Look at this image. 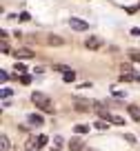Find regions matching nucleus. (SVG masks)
I'll use <instances>...</instances> for the list:
<instances>
[{"label": "nucleus", "mask_w": 140, "mask_h": 151, "mask_svg": "<svg viewBox=\"0 0 140 151\" xmlns=\"http://www.w3.org/2000/svg\"><path fill=\"white\" fill-rule=\"evenodd\" d=\"M0 140H2V142H0V147H2V151H7V149H9V138H7V136H2V138H0Z\"/></svg>", "instance_id": "2eb2a0df"}, {"label": "nucleus", "mask_w": 140, "mask_h": 151, "mask_svg": "<svg viewBox=\"0 0 140 151\" xmlns=\"http://www.w3.org/2000/svg\"><path fill=\"white\" fill-rule=\"evenodd\" d=\"M16 71H18V73H22V76H27V67L22 65V62H16V67H14Z\"/></svg>", "instance_id": "ddd939ff"}, {"label": "nucleus", "mask_w": 140, "mask_h": 151, "mask_svg": "<svg viewBox=\"0 0 140 151\" xmlns=\"http://www.w3.org/2000/svg\"><path fill=\"white\" fill-rule=\"evenodd\" d=\"M131 33H134V36H140V29H138V27H134V29H131Z\"/></svg>", "instance_id": "393cba45"}, {"label": "nucleus", "mask_w": 140, "mask_h": 151, "mask_svg": "<svg viewBox=\"0 0 140 151\" xmlns=\"http://www.w3.org/2000/svg\"><path fill=\"white\" fill-rule=\"evenodd\" d=\"M69 149L71 151H80V149H84V142L80 140V138H74V140L69 142Z\"/></svg>", "instance_id": "6e6552de"}, {"label": "nucleus", "mask_w": 140, "mask_h": 151, "mask_svg": "<svg viewBox=\"0 0 140 151\" xmlns=\"http://www.w3.org/2000/svg\"><path fill=\"white\" fill-rule=\"evenodd\" d=\"M47 42H49V45H62V38H58V36H49V38H47Z\"/></svg>", "instance_id": "f8f14e48"}, {"label": "nucleus", "mask_w": 140, "mask_h": 151, "mask_svg": "<svg viewBox=\"0 0 140 151\" xmlns=\"http://www.w3.org/2000/svg\"><path fill=\"white\" fill-rule=\"evenodd\" d=\"M29 151H33V149H29Z\"/></svg>", "instance_id": "bb28decb"}, {"label": "nucleus", "mask_w": 140, "mask_h": 151, "mask_svg": "<svg viewBox=\"0 0 140 151\" xmlns=\"http://www.w3.org/2000/svg\"><path fill=\"white\" fill-rule=\"evenodd\" d=\"M51 151H60V149H51Z\"/></svg>", "instance_id": "a878e982"}, {"label": "nucleus", "mask_w": 140, "mask_h": 151, "mask_svg": "<svg viewBox=\"0 0 140 151\" xmlns=\"http://www.w3.org/2000/svg\"><path fill=\"white\" fill-rule=\"evenodd\" d=\"M27 120H29V124H33V127H38V124L45 122V118H42V116H38V113H29Z\"/></svg>", "instance_id": "423d86ee"}, {"label": "nucleus", "mask_w": 140, "mask_h": 151, "mask_svg": "<svg viewBox=\"0 0 140 151\" xmlns=\"http://www.w3.org/2000/svg\"><path fill=\"white\" fill-rule=\"evenodd\" d=\"M62 80H65V82H74V80H76V71L67 69L65 73H62Z\"/></svg>", "instance_id": "9d476101"}, {"label": "nucleus", "mask_w": 140, "mask_h": 151, "mask_svg": "<svg viewBox=\"0 0 140 151\" xmlns=\"http://www.w3.org/2000/svg\"><path fill=\"white\" fill-rule=\"evenodd\" d=\"M47 142H49V138H47V136H38V138H36V140H33V145H31V149H33V151H38V149H42V147H45V145H47Z\"/></svg>", "instance_id": "20e7f679"}, {"label": "nucleus", "mask_w": 140, "mask_h": 151, "mask_svg": "<svg viewBox=\"0 0 140 151\" xmlns=\"http://www.w3.org/2000/svg\"><path fill=\"white\" fill-rule=\"evenodd\" d=\"M84 47H87V49H98L100 47V40L96 36H89L87 40H84Z\"/></svg>", "instance_id": "39448f33"}, {"label": "nucleus", "mask_w": 140, "mask_h": 151, "mask_svg": "<svg viewBox=\"0 0 140 151\" xmlns=\"http://www.w3.org/2000/svg\"><path fill=\"white\" fill-rule=\"evenodd\" d=\"M69 24H71V29H74V31H87V29H89V24L84 22V20H80V18H71Z\"/></svg>", "instance_id": "f03ea898"}, {"label": "nucleus", "mask_w": 140, "mask_h": 151, "mask_svg": "<svg viewBox=\"0 0 140 151\" xmlns=\"http://www.w3.org/2000/svg\"><path fill=\"white\" fill-rule=\"evenodd\" d=\"M76 109L78 111H89V102L87 100H76Z\"/></svg>", "instance_id": "9b49d317"}, {"label": "nucleus", "mask_w": 140, "mask_h": 151, "mask_svg": "<svg viewBox=\"0 0 140 151\" xmlns=\"http://www.w3.org/2000/svg\"><path fill=\"white\" fill-rule=\"evenodd\" d=\"M74 131H76V133H87V131H89V127H87V124H76Z\"/></svg>", "instance_id": "4468645a"}, {"label": "nucleus", "mask_w": 140, "mask_h": 151, "mask_svg": "<svg viewBox=\"0 0 140 151\" xmlns=\"http://www.w3.org/2000/svg\"><path fill=\"white\" fill-rule=\"evenodd\" d=\"M31 102L36 104L38 109H45V111L53 113V107H51V100L47 98L45 93H40V91H33V93H31Z\"/></svg>", "instance_id": "f257e3e1"}, {"label": "nucleus", "mask_w": 140, "mask_h": 151, "mask_svg": "<svg viewBox=\"0 0 140 151\" xmlns=\"http://www.w3.org/2000/svg\"><path fill=\"white\" fill-rule=\"evenodd\" d=\"M96 113H98L102 120H107V122H111V120H113V116L107 111V107H105V104H96Z\"/></svg>", "instance_id": "7ed1b4c3"}, {"label": "nucleus", "mask_w": 140, "mask_h": 151, "mask_svg": "<svg viewBox=\"0 0 140 151\" xmlns=\"http://www.w3.org/2000/svg\"><path fill=\"white\" fill-rule=\"evenodd\" d=\"M129 58L134 62H140V51H136V49H134V51H129Z\"/></svg>", "instance_id": "dca6fc26"}, {"label": "nucleus", "mask_w": 140, "mask_h": 151, "mask_svg": "<svg viewBox=\"0 0 140 151\" xmlns=\"http://www.w3.org/2000/svg\"><path fill=\"white\" fill-rule=\"evenodd\" d=\"M113 124H118V127H122V124H125V120L120 118V116H113V120H111Z\"/></svg>", "instance_id": "f3484780"}, {"label": "nucleus", "mask_w": 140, "mask_h": 151, "mask_svg": "<svg viewBox=\"0 0 140 151\" xmlns=\"http://www.w3.org/2000/svg\"><path fill=\"white\" fill-rule=\"evenodd\" d=\"M127 111H129V116L134 120H140V109L136 107V104H129V107H127Z\"/></svg>", "instance_id": "1a4fd4ad"}, {"label": "nucleus", "mask_w": 140, "mask_h": 151, "mask_svg": "<svg viewBox=\"0 0 140 151\" xmlns=\"http://www.w3.org/2000/svg\"><path fill=\"white\" fill-rule=\"evenodd\" d=\"M53 142H56L58 147H62V138H60V136H56V138H53Z\"/></svg>", "instance_id": "b1692460"}, {"label": "nucleus", "mask_w": 140, "mask_h": 151, "mask_svg": "<svg viewBox=\"0 0 140 151\" xmlns=\"http://www.w3.org/2000/svg\"><path fill=\"white\" fill-rule=\"evenodd\" d=\"M11 96V89H2V98H9Z\"/></svg>", "instance_id": "5701e85b"}, {"label": "nucleus", "mask_w": 140, "mask_h": 151, "mask_svg": "<svg viewBox=\"0 0 140 151\" xmlns=\"http://www.w3.org/2000/svg\"><path fill=\"white\" fill-rule=\"evenodd\" d=\"M93 127H96V129H107V122H100V120H96V122H93Z\"/></svg>", "instance_id": "aec40b11"}, {"label": "nucleus", "mask_w": 140, "mask_h": 151, "mask_svg": "<svg viewBox=\"0 0 140 151\" xmlns=\"http://www.w3.org/2000/svg\"><path fill=\"white\" fill-rule=\"evenodd\" d=\"M111 93H113V96H116V98H125V96H127V93H125V91H116V89H113V91H111Z\"/></svg>", "instance_id": "4be33fe9"}, {"label": "nucleus", "mask_w": 140, "mask_h": 151, "mask_svg": "<svg viewBox=\"0 0 140 151\" xmlns=\"http://www.w3.org/2000/svg\"><path fill=\"white\" fill-rule=\"evenodd\" d=\"M0 80H2V82H7V80H9V73H7V71H5V69L0 71Z\"/></svg>", "instance_id": "412c9836"}, {"label": "nucleus", "mask_w": 140, "mask_h": 151, "mask_svg": "<svg viewBox=\"0 0 140 151\" xmlns=\"http://www.w3.org/2000/svg\"><path fill=\"white\" fill-rule=\"evenodd\" d=\"M14 56L18 58V60H25V58H33V51H29V49H18V51H14Z\"/></svg>", "instance_id": "0eeeda50"}, {"label": "nucleus", "mask_w": 140, "mask_h": 151, "mask_svg": "<svg viewBox=\"0 0 140 151\" xmlns=\"http://www.w3.org/2000/svg\"><path fill=\"white\" fill-rule=\"evenodd\" d=\"M18 18H20V20H22V22H27V20H29V18H31V16H29V11H22V14H20V16H18Z\"/></svg>", "instance_id": "6ab92c4d"}, {"label": "nucleus", "mask_w": 140, "mask_h": 151, "mask_svg": "<svg viewBox=\"0 0 140 151\" xmlns=\"http://www.w3.org/2000/svg\"><path fill=\"white\" fill-rule=\"evenodd\" d=\"M20 82H22V85H29V82H31V76H20Z\"/></svg>", "instance_id": "a211bd4d"}]
</instances>
